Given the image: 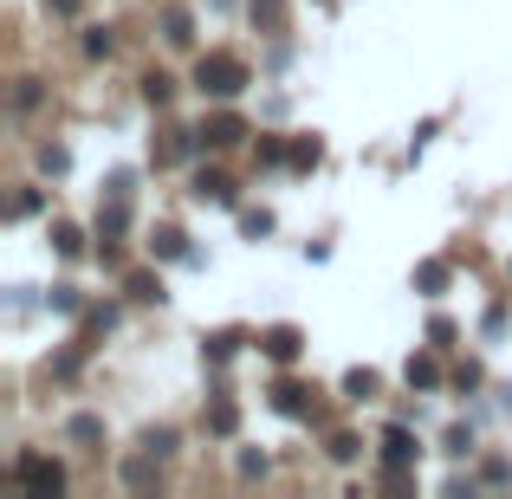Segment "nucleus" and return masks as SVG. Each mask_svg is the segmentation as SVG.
Here are the masks:
<instances>
[{"mask_svg": "<svg viewBox=\"0 0 512 499\" xmlns=\"http://www.w3.org/2000/svg\"><path fill=\"white\" fill-rule=\"evenodd\" d=\"M195 85L208 91V98H234V91L247 85V65H240L234 52H208V59L195 65Z\"/></svg>", "mask_w": 512, "mask_h": 499, "instance_id": "nucleus-1", "label": "nucleus"}, {"mask_svg": "<svg viewBox=\"0 0 512 499\" xmlns=\"http://www.w3.org/2000/svg\"><path fill=\"white\" fill-rule=\"evenodd\" d=\"M13 480H20V487H33V493H59L65 487L59 461H39V454H20V461H13Z\"/></svg>", "mask_w": 512, "mask_h": 499, "instance_id": "nucleus-2", "label": "nucleus"}, {"mask_svg": "<svg viewBox=\"0 0 512 499\" xmlns=\"http://www.w3.org/2000/svg\"><path fill=\"white\" fill-rule=\"evenodd\" d=\"M383 461L396 467V474L415 461V435H409V428H383Z\"/></svg>", "mask_w": 512, "mask_h": 499, "instance_id": "nucleus-3", "label": "nucleus"}, {"mask_svg": "<svg viewBox=\"0 0 512 499\" xmlns=\"http://www.w3.org/2000/svg\"><path fill=\"white\" fill-rule=\"evenodd\" d=\"M247 137V124H240V117H214L208 130H201V143H214V150H227V143H240Z\"/></svg>", "mask_w": 512, "mask_h": 499, "instance_id": "nucleus-4", "label": "nucleus"}, {"mask_svg": "<svg viewBox=\"0 0 512 499\" xmlns=\"http://www.w3.org/2000/svg\"><path fill=\"white\" fill-rule=\"evenodd\" d=\"M266 350H273V357H279V363H286V357H299V331H292V325H279V331H266Z\"/></svg>", "mask_w": 512, "mask_h": 499, "instance_id": "nucleus-5", "label": "nucleus"}, {"mask_svg": "<svg viewBox=\"0 0 512 499\" xmlns=\"http://www.w3.org/2000/svg\"><path fill=\"white\" fill-rule=\"evenodd\" d=\"M195 195H201V201H234V182H227V175H201Z\"/></svg>", "mask_w": 512, "mask_h": 499, "instance_id": "nucleus-6", "label": "nucleus"}, {"mask_svg": "<svg viewBox=\"0 0 512 499\" xmlns=\"http://www.w3.org/2000/svg\"><path fill=\"white\" fill-rule=\"evenodd\" d=\"M273 396H279V409H286V415H299V409H305V389H292V383H279Z\"/></svg>", "mask_w": 512, "mask_h": 499, "instance_id": "nucleus-7", "label": "nucleus"}, {"mask_svg": "<svg viewBox=\"0 0 512 499\" xmlns=\"http://www.w3.org/2000/svg\"><path fill=\"white\" fill-rule=\"evenodd\" d=\"M292 163L312 169V163H318V137H299V143H292Z\"/></svg>", "mask_w": 512, "mask_h": 499, "instance_id": "nucleus-8", "label": "nucleus"}, {"mask_svg": "<svg viewBox=\"0 0 512 499\" xmlns=\"http://www.w3.org/2000/svg\"><path fill=\"white\" fill-rule=\"evenodd\" d=\"M208 422H214V435H234V402H214Z\"/></svg>", "mask_w": 512, "mask_h": 499, "instance_id": "nucleus-9", "label": "nucleus"}, {"mask_svg": "<svg viewBox=\"0 0 512 499\" xmlns=\"http://www.w3.org/2000/svg\"><path fill=\"white\" fill-rule=\"evenodd\" d=\"M409 383H422V389H435V363H428V357H415V363H409Z\"/></svg>", "mask_w": 512, "mask_h": 499, "instance_id": "nucleus-10", "label": "nucleus"}, {"mask_svg": "<svg viewBox=\"0 0 512 499\" xmlns=\"http://www.w3.org/2000/svg\"><path fill=\"white\" fill-rule=\"evenodd\" d=\"M98 435H104L98 415H78V422H72V441H98Z\"/></svg>", "mask_w": 512, "mask_h": 499, "instance_id": "nucleus-11", "label": "nucleus"}, {"mask_svg": "<svg viewBox=\"0 0 512 499\" xmlns=\"http://www.w3.org/2000/svg\"><path fill=\"white\" fill-rule=\"evenodd\" d=\"M143 91H150V104H163V98H169V91H175V85H169V78H163V72H150V78H143Z\"/></svg>", "mask_w": 512, "mask_h": 499, "instance_id": "nucleus-12", "label": "nucleus"}, {"mask_svg": "<svg viewBox=\"0 0 512 499\" xmlns=\"http://www.w3.org/2000/svg\"><path fill=\"white\" fill-rule=\"evenodd\" d=\"M130 292H137V299H163V286H156L150 273H137V279H130Z\"/></svg>", "mask_w": 512, "mask_h": 499, "instance_id": "nucleus-13", "label": "nucleus"}]
</instances>
